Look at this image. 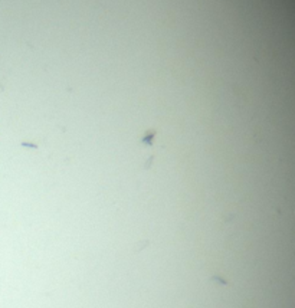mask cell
<instances>
[{
	"instance_id": "cell-1",
	"label": "cell",
	"mask_w": 295,
	"mask_h": 308,
	"mask_svg": "<svg viewBox=\"0 0 295 308\" xmlns=\"http://www.w3.org/2000/svg\"><path fill=\"white\" fill-rule=\"evenodd\" d=\"M210 281H213V282H219L220 285H227V281H225V279L220 278L219 275H213V276H210Z\"/></svg>"
},
{
	"instance_id": "cell-2",
	"label": "cell",
	"mask_w": 295,
	"mask_h": 308,
	"mask_svg": "<svg viewBox=\"0 0 295 308\" xmlns=\"http://www.w3.org/2000/svg\"><path fill=\"white\" fill-rule=\"evenodd\" d=\"M154 135H156V131L150 133L145 138H143V143H148V146H151V144H153V141H151V140H153V137H154Z\"/></svg>"
},
{
	"instance_id": "cell-3",
	"label": "cell",
	"mask_w": 295,
	"mask_h": 308,
	"mask_svg": "<svg viewBox=\"0 0 295 308\" xmlns=\"http://www.w3.org/2000/svg\"><path fill=\"white\" fill-rule=\"evenodd\" d=\"M22 147H29V148H35V150L39 148V147H38L36 144H33V143H22Z\"/></svg>"
}]
</instances>
